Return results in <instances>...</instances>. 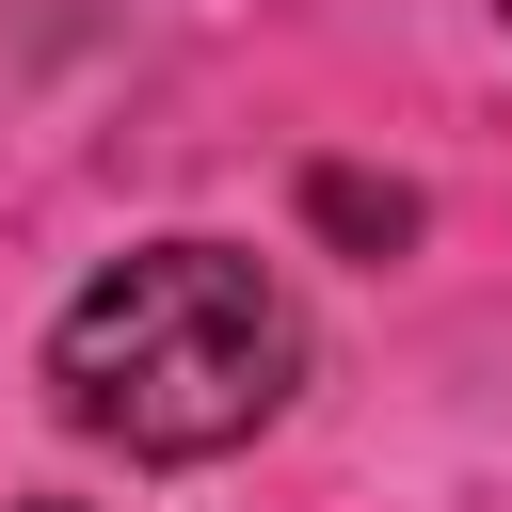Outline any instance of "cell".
Segmentation results:
<instances>
[{
  "label": "cell",
  "mask_w": 512,
  "mask_h": 512,
  "mask_svg": "<svg viewBox=\"0 0 512 512\" xmlns=\"http://www.w3.org/2000/svg\"><path fill=\"white\" fill-rule=\"evenodd\" d=\"M288 384H304V304L240 240H144L48 320L64 432H96L128 464H224L240 432L288 416Z\"/></svg>",
  "instance_id": "6da1fadb"
}]
</instances>
